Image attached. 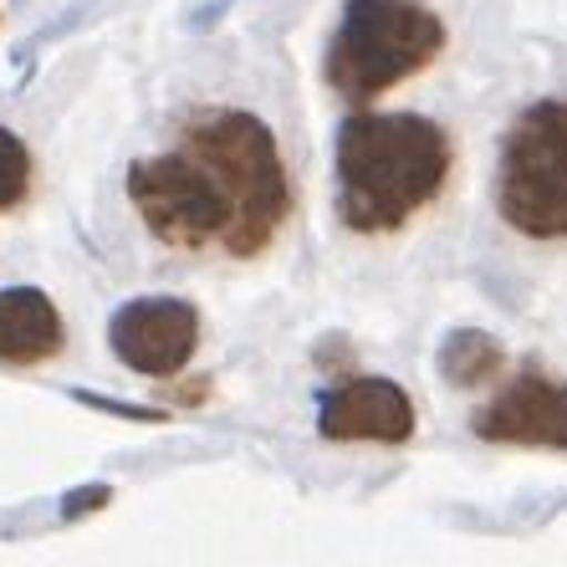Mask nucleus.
<instances>
[{
	"instance_id": "f257e3e1",
	"label": "nucleus",
	"mask_w": 567,
	"mask_h": 567,
	"mask_svg": "<svg viewBox=\"0 0 567 567\" xmlns=\"http://www.w3.org/2000/svg\"><path fill=\"white\" fill-rule=\"evenodd\" d=\"M128 205L169 251L251 261L291 220V174L277 133L246 107H199L169 148L128 164Z\"/></svg>"
},
{
	"instance_id": "f03ea898",
	"label": "nucleus",
	"mask_w": 567,
	"mask_h": 567,
	"mask_svg": "<svg viewBox=\"0 0 567 567\" xmlns=\"http://www.w3.org/2000/svg\"><path fill=\"white\" fill-rule=\"evenodd\" d=\"M455 169L450 133L424 113H353L338 128V220L358 236L404 230Z\"/></svg>"
},
{
	"instance_id": "7ed1b4c3",
	"label": "nucleus",
	"mask_w": 567,
	"mask_h": 567,
	"mask_svg": "<svg viewBox=\"0 0 567 567\" xmlns=\"http://www.w3.org/2000/svg\"><path fill=\"white\" fill-rule=\"evenodd\" d=\"M445 52V21L424 0H343L322 72L348 103H373L399 82L420 78Z\"/></svg>"
},
{
	"instance_id": "20e7f679",
	"label": "nucleus",
	"mask_w": 567,
	"mask_h": 567,
	"mask_svg": "<svg viewBox=\"0 0 567 567\" xmlns=\"http://www.w3.org/2000/svg\"><path fill=\"white\" fill-rule=\"evenodd\" d=\"M496 210L516 236L567 240V97H542L506 128Z\"/></svg>"
},
{
	"instance_id": "39448f33",
	"label": "nucleus",
	"mask_w": 567,
	"mask_h": 567,
	"mask_svg": "<svg viewBox=\"0 0 567 567\" xmlns=\"http://www.w3.org/2000/svg\"><path fill=\"white\" fill-rule=\"evenodd\" d=\"M113 353L144 379H174L199 348V312L179 297H133L107 322Z\"/></svg>"
},
{
	"instance_id": "423d86ee",
	"label": "nucleus",
	"mask_w": 567,
	"mask_h": 567,
	"mask_svg": "<svg viewBox=\"0 0 567 567\" xmlns=\"http://www.w3.org/2000/svg\"><path fill=\"white\" fill-rule=\"evenodd\" d=\"M471 430L481 440H491V445L567 450V379L522 369L486 410L475 414Z\"/></svg>"
},
{
	"instance_id": "0eeeda50",
	"label": "nucleus",
	"mask_w": 567,
	"mask_h": 567,
	"mask_svg": "<svg viewBox=\"0 0 567 567\" xmlns=\"http://www.w3.org/2000/svg\"><path fill=\"white\" fill-rule=\"evenodd\" d=\"M317 430L328 440L404 445L414 435V399L394 379H338L317 399Z\"/></svg>"
},
{
	"instance_id": "6e6552de",
	"label": "nucleus",
	"mask_w": 567,
	"mask_h": 567,
	"mask_svg": "<svg viewBox=\"0 0 567 567\" xmlns=\"http://www.w3.org/2000/svg\"><path fill=\"white\" fill-rule=\"evenodd\" d=\"M66 343L62 312L41 287H6L0 291V363L37 369L56 358Z\"/></svg>"
},
{
	"instance_id": "1a4fd4ad",
	"label": "nucleus",
	"mask_w": 567,
	"mask_h": 567,
	"mask_svg": "<svg viewBox=\"0 0 567 567\" xmlns=\"http://www.w3.org/2000/svg\"><path fill=\"white\" fill-rule=\"evenodd\" d=\"M506 353L491 332H475V328H455L440 343V373H445L455 389H475V383H491L502 373Z\"/></svg>"
},
{
	"instance_id": "9d476101",
	"label": "nucleus",
	"mask_w": 567,
	"mask_h": 567,
	"mask_svg": "<svg viewBox=\"0 0 567 567\" xmlns=\"http://www.w3.org/2000/svg\"><path fill=\"white\" fill-rule=\"evenodd\" d=\"M31 179H37V158H31L27 138L0 123V215H11L16 205H27Z\"/></svg>"
},
{
	"instance_id": "9b49d317",
	"label": "nucleus",
	"mask_w": 567,
	"mask_h": 567,
	"mask_svg": "<svg viewBox=\"0 0 567 567\" xmlns=\"http://www.w3.org/2000/svg\"><path fill=\"white\" fill-rule=\"evenodd\" d=\"M113 502V486H103V481H93V486H82L72 491V496H62V516H87L97 512V506Z\"/></svg>"
},
{
	"instance_id": "f8f14e48",
	"label": "nucleus",
	"mask_w": 567,
	"mask_h": 567,
	"mask_svg": "<svg viewBox=\"0 0 567 567\" xmlns=\"http://www.w3.org/2000/svg\"><path fill=\"white\" fill-rule=\"evenodd\" d=\"M87 410H103V414H128V420H144V424H154L158 414H148V410H133V404H118V399H97V394H78Z\"/></svg>"
},
{
	"instance_id": "ddd939ff",
	"label": "nucleus",
	"mask_w": 567,
	"mask_h": 567,
	"mask_svg": "<svg viewBox=\"0 0 567 567\" xmlns=\"http://www.w3.org/2000/svg\"><path fill=\"white\" fill-rule=\"evenodd\" d=\"M230 6H236V0H210V6H199V11L189 16V27H195V31H210L215 21H220V11H230Z\"/></svg>"
}]
</instances>
